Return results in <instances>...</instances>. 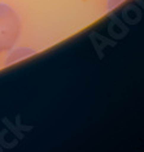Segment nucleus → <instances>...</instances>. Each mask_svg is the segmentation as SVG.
I'll return each instance as SVG.
<instances>
[{
	"instance_id": "obj_2",
	"label": "nucleus",
	"mask_w": 144,
	"mask_h": 152,
	"mask_svg": "<svg viewBox=\"0 0 144 152\" xmlns=\"http://www.w3.org/2000/svg\"><path fill=\"white\" fill-rule=\"evenodd\" d=\"M31 53H34V51L30 50V48H18V50L13 51V52L9 55V57L7 58V63L12 64V63H15V61L21 60V58H23V57L30 56Z\"/></svg>"
},
{
	"instance_id": "obj_1",
	"label": "nucleus",
	"mask_w": 144,
	"mask_h": 152,
	"mask_svg": "<svg viewBox=\"0 0 144 152\" xmlns=\"http://www.w3.org/2000/svg\"><path fill=\"white\" fill-rule=\"evenodd\" d=\"M20 18L11 7L0 4V52L15 46L20 35Z\"/></svg>"
},
{
	"instance_id": "obj_3",
	"label": "nucleus",
	"mask_w": 144,
	"mask_h": 152,
	"mask_svg": "<svg viewBox=\"0 0 144 152\" xmlns=\"http://www.w3.org/2000/svg\"><path fill=\"white\" fill-rule=\"evenodd\" d=\"M123 0H108V9H113L116 8L118 4H121Z\"/></svg>"
}]
</instances>
